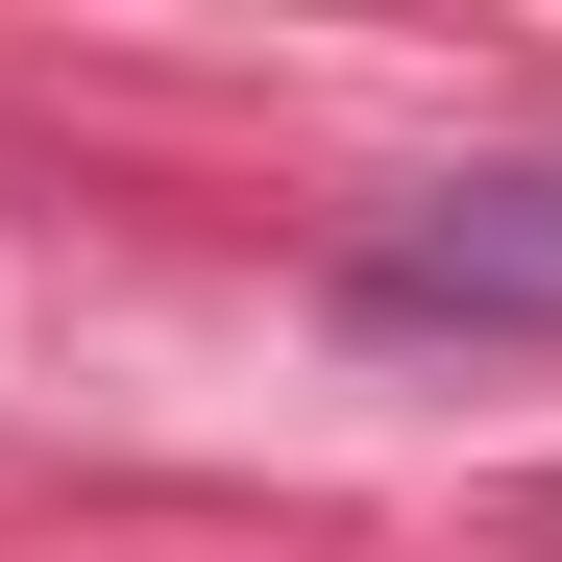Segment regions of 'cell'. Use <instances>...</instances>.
Segmentation results:
<instances>
[{
  "label": "cell",
  "mask_w": 562,
  "mask_h": 562,
  "mask_svg": "<svg viewBox=\"0 0 562 562\" xmlns=\"http://www.w3.org/2000/svg\"><path fill=\"white\" fill-rule=\"evenodd\" d=\"M342 318L367 342H538L562 318V171H440L342 245Z\"/></svg>",
  "instance_id": "6da1fadb"
}]
</instances>
